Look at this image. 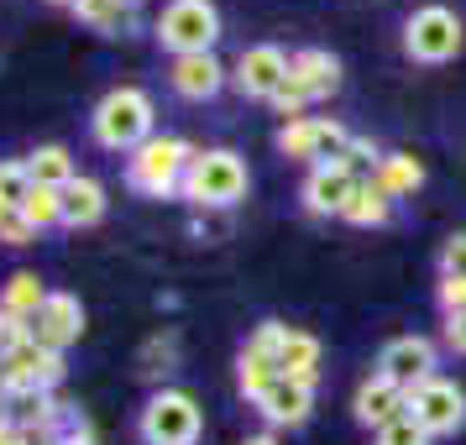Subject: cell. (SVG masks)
<instances>
[{"label": "cell", "mask_w": 466, "mask_h": 445, "mask_svg": "<svg viewBox=\"0 0 466 445\" xmlns=\"http://www.w3.org/2000/svg\"><path fill=\"white\" fill-rule=\"evenodd\" d=\"M89 137L106 152H127L131 157L142 142L157 137V106H152V95L137 85L110 89L106 100L95 106V116H89Z\"/></svg>", "instance_id": "cell-1"}, {"label": "cell", "mask_w": 466, "mask_h": 445, "mask_svg": "<svg viewBox=\"0 0 466 445\" xmlns=\"http://www.w3.org/2000/svg\"><path fill=\"white\" fill-rule=\"evenodd\" d=\"M247 163H241V152L231 147H210V152H194L189 157V173H184V199L189 205H205V210H226L236 205L241 194H247Z\"/></svg>", "instance_id": "cell-2"}, {"label": "cell", "mask_w": 466, "mask_h": 445, "mask_svg": "<svg viewBox=\"0 0 466 445\" xmlns=\"http://www.w3.org/2000/svg\"><path fill=\"white\" fill-rule=\"evenodd\" d=\"M194 147L178 142V137H152L127 157V184L147 199H168V194L184 189V173H189Z\"/></svg>", "instance_id": "cell-3"}, {"label": "cell", "mask_w": 466, "mask_h": 445, "mask_svg": "<svg viewBox=\"0 0 466 445\" xmlns=\"http://www.w3.org/2000/svg\"><path fill=\"white\" fill-rule=\"evenodd\" d=\"M137 435H142L147 445H199L205 414H199L194 393H184V388H157V393L142 403Z\"/></svg>", "instance_id": "cell-4"}, {"label": "cell", "mask_w": 466, "mask_h": 445, "mask_svg": "<svg viewBox=\"0 0 466 445\" xmlns=\"http://www.w3.org/2000/svg\"><path fill=\"white\" fill-rule=\"evenodd\" d=\"M220 37V11L210 0H168L157 16V43L168 47L173 58L184 53H210Z\"/></svg>", "instance_id": "cell-5"}, {"label": "cell", "mask_w": 466, "mask_h": 445, "mask_svg": "<svg viewBox=\"0 0 466 445\" xmlns=\"http://www.w3.org/2000/svg\"><path fill=\"white\" fill-rule=\"evenodd\" d=\"M466 43V26L456 11H445V5H420L409 26H403V47H409V58H420V64H445V58H456Z\"/></svg>", "instance_id": "cell-6"}, {"label": "cell", "mask_w": 466, "mask_h": 445, "mask_svg": "<svg viewBox=\"0 0 466 445\" xmlns=\"http://www.w3.org/2000/svg\"><path fill=\"white\" fill-rule=\"evenodd\" d=\"M351 147V131L340 121H325V116H299L289 126L278 131V152L283 157H299V163H340Z\"/></svg>", "instance_id": "cell-7"}, {"label": "cell", "mask_w": 466, "mask_h": 445, "mask_svg": "<svg viewBox=\"0 0 466 445\" xmlns=\"http://www.w3.org/2000/svg\"><path fill=\"white\" fill-rule=\"evenodd\" d=\"M409 414L430 430V440L435 435H456L466 424V393L451 378H430L420 388H409Z\"/></svg>", "instance_id": "cell-8"}, {"label": "cell", "mask_w": 466, "mask_h": 445, "mask_svg": "<svg viewBox=\"0 0 466 445\" xmlns=\"http://www.w3.org/2000/svg\"><path fill=\"white\" fill-rule=\"evenodd\" d=\"M231 79H236V89H241L247 100H273L278 89H283V79H289V53L273 47V43L247 47V53L236 58Z\"/></svg>", "instance_id": "cell-9"}, {"label": "cell", "mask_w": 466, "mask_h": 445, "mask_svg": "<svg viewBox=\"0 0 466 445\" xmlns=\"http://www.w3.org/2000/svg\"><path fill=\"white\" fill-rule=\"evenodd\" d=\"M378 372L388 382H399L403 393H409V388H420V382H430V378H435V340H430V336L388 340V346H382V357H378Z\"/></svg>", "instance_id": "cell-10"}, {"label": "cell", "mask_w": 466, "mask_h": 445, "mask_svg": "<svg viewBox=\"0 0 466 445\" xmlns=\"http://www.w3.org/2000/svg\"><path fill=\"white\" fill-rule=\"evenodd\" d=\"M79 336H85V304L74 294H47V304L32 315V340L43 351H68Z\"/></svg>", "instance_id": "cell-11"}, {"label": "cell", "mask_w": 466, "mask_h": 445, "mask_svg": "<svg viewBox=\"0 0 466 445\" xmlns=\"http://www.w3.org/2000/svg\"><path fill=\"white\" fill-rule=\"evenodd\" d=\"M252 403L268 424H289V430H294V424H304L309 409H315V382H299V378H283V372H278Z\"/></svg>", "instance_id": "cell-12"}, {"label": "cell", "mask_w": 466, "mask_h": 445, "mask_svg": "<svg viewBox=\"0 0 466 445\" xmlns=\"http://www.w3.org/2000/svg\"><path fill=\"white\" fill-rule=\"evenodd\" d=\"M351 414H357L367 430H388L393 420H403V414H409V393H403L399 382H388L382 372H372V378L357 388V399H351Z\"/></svg>", "instance_id": "cell-13"}, {"label": "cell", "mask_w": 466, "mask_h": 445, "mask_svg": "<svg viewBox=\"0 0 466 445\" xmlns=\"http://www.w3.org/2000/svg\"><path fill=\"white\" fill-rule=\"evenodd\" d=\"M168 85L178 100H210L226 85V64L215 53H184V58L168 64Z\"/></svg>", "instance_id": "cell-14"}, {"label": "cell", "mask_w": 466, "mask_h": 445, "mask_svg": "<svg viewBox=\"0 0 466 445\" xmlns=\"http://www.w3.org/2000/svg\"><path fill=\"white\" fill-rule=\"evenodd\" d=\"M357 184L361 178L346 168V163H319V168H309V178H304V210L309 215H340Z\"/></svg>", "instance_id": "cell-15"}, {"label": "cell", "mask_w": 466, "mask_h": 445, "mask_svg": "<svg viewBox=\"0 0 466 445\" xmlns=\"http://www.w3.org/2000/svg\"><path fill=\"white\" fill-rule=\"evenodd\" d=\"M289 79H294L309 100H325V95L340 85L336 53H325V47H299L294 58H289Z\"/></svg>", "instance_id": "cell-16"}, {"label": "cell", "mask_w": 466, "mask_h": 445, "mask_svg": "<svg viewBox=\"0 0 466 445\" xmlns=\"http://www.w3.org/2000/svg\"><path fill=\"white\" fill-rule=\"evenodd\" d=\"M100 215H106V184H100V178L79 173L74 184H64V226L68 231L100 226Z\"/></svg>", "instance_id": "cell-17"}, {"label": "cell", "mask_w": 466, "mask_h": 445, "mask_svg": "<svg viewBox=\"0 0 466 445\" xmlns=\"http://www.w3.org/2000/svg\"><path fill=\"white\" fill-rule=\"evenodd\" d=\"M278 372L283 378H299V382H315L319 378V340L309 330H289L283 325V340H278Z\"/></svg>", "instance_id": "cell-18"}, {"label": "cell", "mask_w": 466, "mask_h": 445, "mask_svg": "<svg viewBox=\"0 0 466 445\" xmlns=\"http://www.w3.org/2000/svg\"><path fill=\"white\" fill-rule=\"evenodd\" d=\"M372 184H378L388 199H403V194H414L424 184V163L414 152H382L378 173H372Z\"/></svg>", "instance_id": "cell-19"}, {"label": "cell", "mask_w": 466, "mask_h": 445, "mask_svg": "<svg viewBox=\"0 0 466 445\" xmlns=\"http://www.w3.org/2000/svg\"><path fill=\"white\" fill-rule=\"evenodd\" d=\"M22 163H26V178H32V184H43V189H64V184H74V178H79L74 157H68V147H58V142L26 152Z\"/></svg>", "instance_id": "cell-20"}, {"label": "cell", "mask_w": 466, "mask_h": 445, "mask_svg": "<svg viewBox=\"0 0 466 445\" xmlns=\"http://www.w3.org/2000/svg\"><path fill=\"white\" fill-rule=\"evenodd\" d=\"M37 445H100V440H95L89 414L79 409V403H58V409H53V420L43 424Z\"/></svg>", "instance_id": "cell-21"}, {"label": "cell", "mask_w": 466, "mask_h": 445, "mask_svg": "<svg viewBox=\"0 0 466 445\" xmlns=\"http://www.w3.org/2000/svg\"><path fill=\"white\" fill-rule=\"evenodd\" d=\"M43 304H47V283L37 273H11L5 278V288H0V309H5V315L32 319Z\"/></svg>", "instance_id": "cell-22"}, {"label": "cell", "mask_w": 466, "mask_h": 445, "mask_svg": "<svg viewBox=\"0 0 466 445\" xmlns=\"http://www.w3.org/2000/svg\"><path fill=\"white\" fill-rule=\"evenodd\" d=\"M388 215H393V199H388L372 178H361L357 189H351V199H346L340 220H351V226H382Z\"/></svg>", "instance_id": "cell-23"}, {"label": "cell", "mask_w": 466, "mask_h": 445, "mask_svg": "<svg viewBox=\"0 0 466 445\" xmlns=\"http://www.w3.org/2000/svg\"><path fill=\"white\" fill-rule=\"evenodd\" d=\"M16 210H22V220L32 226V231L64 226V189H43V184H32V189H26V199L16 205Z\"/></svg>", "instance_id": "cell-24"}, {"label": "cell", "mask_w": 466, "mask_h": 445, "mask_svg": "<svg viewBox=\"0 0 466 445\" xmlns=\"http://www.w3.org/2000/svg\"><path fill=\"white\" fill-rule=\"evenodd\" d=\"M68 11L95 32H121V22L131 16V0H74Z\"/></svg>", "instance_id": "cell-25"}, {"label": "cell", "mask_w": 466, "mask_h": 445, "mask_svg": "<svg viewBox=\"0 0 466 445\" xmlns=\"http://www.w3.org/2000/svg\"><path fill=\"white\" fill-rule=\"evenodd\" d=\"M236 378H241V393H247V399H257V393L278 378V367H273V357H262V351H252V346H247V351H241V361H236Z\"/></svg>", "instance_id": "cell-26"}, {"label": "cell", "mask_w": 466, "mask_h": 445, "mask_svg": "<svg viewBox=\"0 0 466 445\" xmlns=\"http://www.w3.org/2000/svg\"><path fill=\"white\" fill-rule=\"evenodd\" d=\"M173 357H178V340L173 336H152L147 346H142V367H137V372H142V378H163V372H168L173 367Z\"/></svg>", "instance_id": "cell-27"}, {"label": "cell", "mask_w": 466, "mask_h": 445, "mask_svg": "<svg viewBox=\"0 0 466 445\" xmlns=\"http://www.w3.org/2000/svg\"><path fill=\"white\" fill-rule=\"evenodd\" d=\"M26 189H32L26 163H22V157H5V163H0V199H5V205H22Z\"/></svg>", "instance_id": "cell-28"}, {"label": "cell", "mask_w": 466, "mask_h": 445, "mask_svg": "<svg viewBox=\"0 0 466 445\" xmlns=\"http://www.w3.org/2000/svg\"><path fill=\"white\" fill-rule=\"evenodd\" d=\"M378 445H430V430H424L414 414H403V420H393L388 430H378Z\"/></svg>", "instance_id": "cell-29"}, {"label": "cell", "mask_w": 466, "mask_h": 445, "mask_svg": "<svg viewBox=\"0 0 466 445\" xmlns=\"http://www.w3.org/2000/svg\"><path fill=\"white\" fill-rule=\"evenodd\" d=\"M441 278H466V231H456L441 252Z\"/></svg>", "instance_id": "cell-30"}, {"label": "cell", "mask_w": 466, "mask_h": 445, "mask_svg": "<svg viewBox=\"0 0 466 445\" xmlns=\"http://www.w3.org/2000/svg\"><path fill=\"white\" fill-rule=\"evenodd\" d=\"M0 241H5V247H32V241H37V231L22 220V210H11L5 220H0Z\"/></svg>", "instance_id": "cell-31"}, {"label": "cell", "mask_w": 466, "mask_h": 445, "mask_svg": "<svg viewBox=\"0 0 466 445\" xmlns=\"http://www.w3.org/2000/svg\"><path fill=\"white\" fill-rule=\"evenodd\" d=\"M273 106H278V116H304V106H309V95H304V89L294 85V79H283V89H278L273 95Z\"/></svg>", "instance_id": "cell-32"}, {"label": "cell", "mask_w": 466, "mask_h": 445, "mask_svg": "<svg viewBox=\"0 0 466 445\" xmlns=\"http://www.w3.org/2000/svg\"><path fill=\"white\" fill-rule=\"evenodd\" d=\"M441 309L445 315H466V278H441Z\"/></svg>", "instance_id": "cell-33"}, {"label": "cell", "mask_w": 466, "mask_h": 445, "mask_svg": "<svg viewBox=\"0 0 466 445\" xmlns=\"http://www.w3.org/2000/svg\"><path fill=\"white\" fill-rule=\"evenodd\" d=\"M445 346L456 351V357H466V315H445Z\"/></svg>", "instance_id": "cell-34"}, {"label": "cell", "mask_w": 466, "mask_h": 445, "mask_svg": "<svg viewBox=\"0 0 466 445\" xmlns=\"http://www.w3.org/2000/svg\"><path fill=\"white\" fill-rule=\"evenodd\" d=\"M0 445H37V440H32L26 430H16L11 420H0Z\"/></svg>", "instance_id": "cell-35"}, {"label": "cell", "mask_w": 466, "mask_h": 445, "mask_svg": "<svg viewBox=\"0 0 466 445\" xmlns=\"http://www.w3.org/2000/svg\"><path fill=\"white\" fill-rule=\"evenodd\" d=\"M241 445H283V440H278L273 430H257V435H247V440H241Z\"/></svg>", "instance_id": "cell-36"}, {"label": "cell", "mask_w": 466, "mask_h": 445, "mask_svg": "<svg viewBox=\"0 0 466 445\" xmlns=\"http://www.w3.org/2000/svg\"><path fill=\"white\" fill-rule=\"evenodd\" d=\"M47 5H74V0H47Z\"/></svg>", "instance_id": "cell-37"}, {"label": "cell", "mask_w": 466, "mask_h": 445, "mask_svg": "<svg viewBox=\"0 0 466 445\" xmlns=\"http://www.w3.org/2000/svg\"><path fill=\"white\" fill-rule=\"evenodd\" d=\"M0 351H5V346H0Z\"/></svg>", "instance_id": "cell-38"}]
</instances>
